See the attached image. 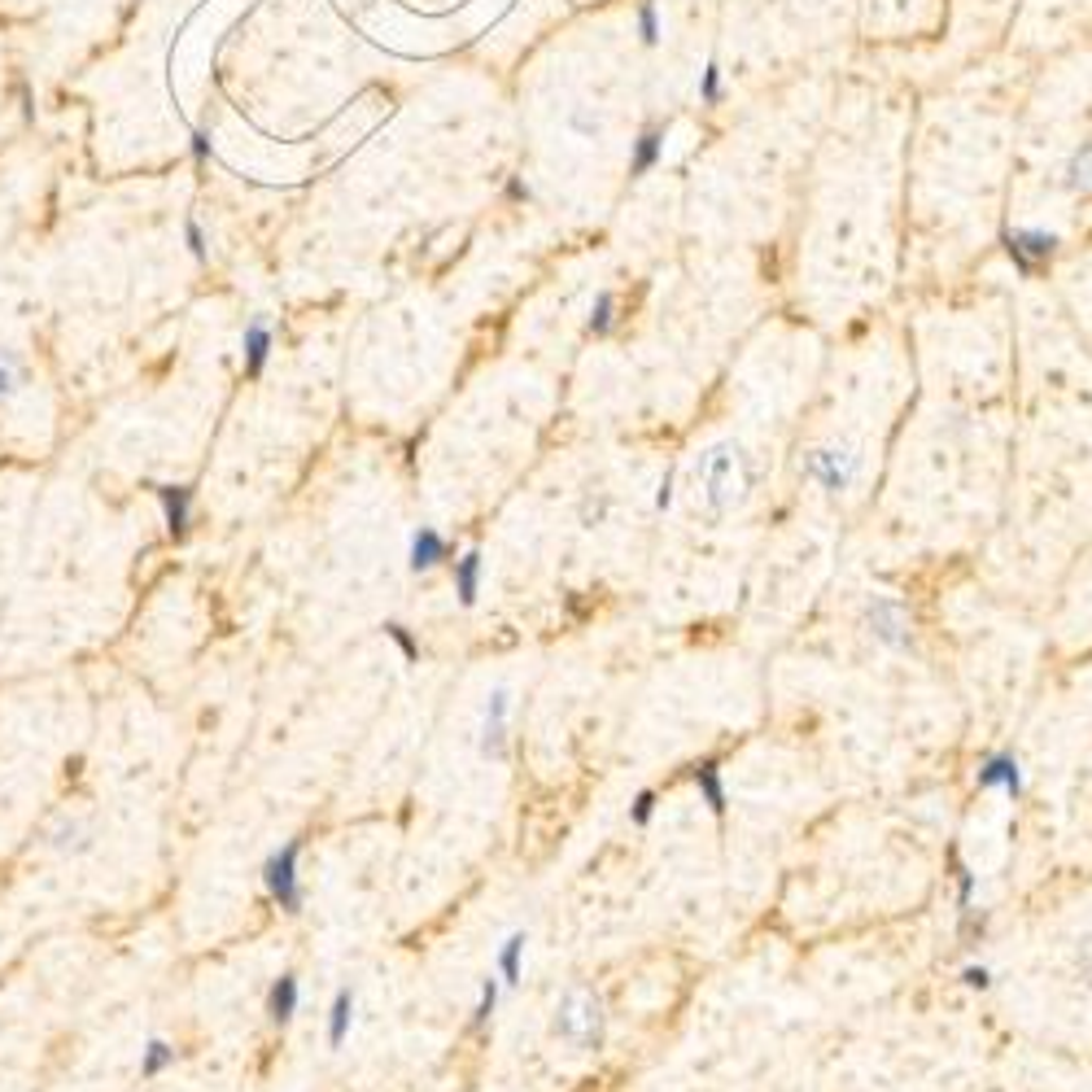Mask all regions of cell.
<instances>
[{
	"mask_svg": "<svg viewBox=\"0 0 1092 1092\" xmlns=\"http://www.w3.org/2000/svg\"><path fill=\"white\" fill-rule=\"evenodd\" d=\"M354 1009H358L354 988H337L333 1005H328V1049H333V1053H337V1049L350 1040V1032H354Z\"/></svg>",
	"mask_w": 1092,
	"mask_h": 1092,
	"instance_id": "2e32d148",
	"label": "cell"
},
{
	"mask_svg": "<svg viewBox=\"0 0 1092 1092\" xmlns=\"http://www.w3.org/2000/svg\"><path fill=\"white\" fill-rule=\"evenodd\" d=\"M957 983H962L966 992H988L992 983H997V974H992V966H988V962H962Z\"/></svg>",
	"mask_w": 1092,
	"mask_h": 1092,
	"instance_id": "ffe728a7",
	"label": "cell"
},
{
	"mask_svg": "<svg viewBox=\"0 0 1092 1092\" xmlns=\"http://www.w3.org/2000/svg\"><path fill=\"white\" fill-rule=\"evenodd\" d=\"M381 630H385V638H389L398 651H403V661H420V638H416L403 621H385Z\"/></svg>",
	"mask_w": 1092,
	"mask_h": 1092,
	"instance_id": "7402d4cb",
	"label": "cell"
},
{
	"mask_svg": "<svg viewBox=\"0 0 1092 1092\" xmlns=\"http://www.w3.org/2000/svg\"><path fill=\"white\" fill-rule=\"evenodd\" d=\"M22 385H27V368H22V358H18L14 350H0V407H5Z\"/></svg>",
	"mask_w": 1092,
	"mask_h": 1092,
	"instance_id": "ac0fdd59",
	"label": "cell"
},
{
	"mask_svg": "<svg viewBox=\"0 0 1092 1092\" xmlns=\"http://www.w3.org/2000/svg\"><path fill=\"white\" fill-rule=\"evenodd\" d=\"M857 616H861V630L883 651H896V655L914 651V616H909V607L896 595H865Z\"/></svg>",
	"mask_w": 1092,
	"mask_h": 1092,
	"instance_id": "3957f363",
	"label": "cell"
},
{
	"mask_svg": "<svg viewBox=\"0 0 1092 1092\" xmlns=\"http://www.w3.org/2000/svg\"><path fill=\"white\" fill-rule=\"evenodd\" d=\"M1071 189H1092V149H1088V158L1079 154L1075 162H1071V179H1067Z\"/></svg>",
	"mask_w": 1092,
	"mask_h": 1092,
	"instance_id": "603a6c76",
	"label": "cell"
},
{
	"mask_svg": "<svg viewBox=\"0 0 1092 1092\" xmlns=\"http://www.w3.org/2000/svg\"><path fill=\"white\" fill-rule=\"evenodd\" d=\"M503 983H498V974H486L481 979V988H477V1001H472V1014H468V1032L472 1036H486L490 1027H494V1018H498V1001H503Z\"/></svg>",
	"mask_w": 1092,
	"mask_h": 1092,
	"instance_id": "9a60e30c",
	"label": "cell"
},
{
	"mask_svg": "<svg viewBox=\"0 0 1092 1092\" xmlns=\"http://www.w3.org/2000/svg\"><path fill=\"white\" fill-rule=\"evenodd\" d=\"M799 472H805V477H809L822 494L840 498V494H848V490L857 486L861 459H857L848 446H817V451H809V455H805Z\"/></svg>",
	"mask_w": 1092,
	"mask_h": 1092,
	"instance_id": "277c9868",
	"label": "cell"
},
{
	"mask_svg": "<svg viewBox=\"0 0 1092 1092\" xmlns=\"http://www.w3.org/2000/svg\"><path fill=\"white\" fill-rule=\"evenodd\" d=\"M525 957H529V931H512V935L498 944L494 974H498V983H503L507 992H516L521 983H525Z\"/></svg>",
	"mask_w": 1092,
	"mask_h": 1092,
	"instance_id": "4fadbf2b",
	"label": "cell"
},
{
	"mask_svg": "<svg viewBox=\"0 0 1092 1092\" xmlns=\"http://www.w3.org/2000/svg\"><path fill=\"white\" fill-rule=\"evenodd\" d=\"M655 809H661V795H655V787H642V791L630 799V826H634V830H647V826L655 822Z\"/></svg>",
	"mask_w": 1092,
	"mask_h": 1092,
	"instance_id": "d6986e66",
	"label": "cell"
},
{
	"mask_svg": "<svg viewBox=\"0 0 1092 1092\" xmlns=\"http://www.w3.org/2000/svg\"><path fill=\"white\" fill-rule=\"evenodd\" d=\"M271 346H276V328L267 315H253L241 333V358H245V376H263L267 358H271Z\"/></svg>",
	"mask_w": 1092,
	"mask_h": 1092,
	"instance_id": "30bf717a",
	"label": "cell"
},
{
	"mask_svg": "<svg viewBox=\"0 0 1092 1092\" xmlns=\"http://www.w3.org/2000/svg\"><path fill=\"white\" fill-rule=\"evenodd\" d=\"M298 861H302V840H288L284 848H276L263 861V887H267V896L284 909V914H302V874H298Z\"/></svg>",
	"mask_w": 1092,
	"mask_h": 1092,
	"instance_id": "5b68a950",
	"label": "cell"
},
{
	"mask_svg": "<svg viewBox=\"0 0 1092 1092\" xmlns=\"http://www.w3.org/2000/svg\"><path fill=\"white\" fill-rule=\"evenodd\" d=\"M298 1001H302L298 974L284 970V974L271 983V992H267V1018H271L276 1027H288V1023H294V1014H298Z\"/></svg>",
	"mask_w": 1092,
	"mask_h": 1092,
	"instance_id": "5bb4252c",
	"label": "cell"
},
{
	"mask_svg": "<svg viewBox=\"0 0 1092 1092\" xmlns=\"http://www.w3.org/2000/svg\"><path fill=\"white\" fill-rule=\"evenodd\" d=\"M175 1044L171 1040H162V1036H154L149 1044L140 1049V1079H162L171 1067H175Z\"/></svg>",
	"mask_w": 1092,
	"mask_h": 1092,
	"instance_id": "e0dca14e",
	"label": "cell"
},
{
	"mask_svg": "<svg viewBox=\"0 0 1092 1092\" xmlns=\"http://www.w3.org/2000/svg\"><path fill=\"white\" fill-rule=\"evenodd\" d=\"M451 581H455V599L459 607H477L481 599V586H486V556L477 546H468L463 556L451 560Z\"/></svg>",
	"mask_w": 1092,
	"mask_h": 1092,
	"instance_id": "9c48e42d",
	"label": "cell"
},
{
	"mask_svg": "<svg viewBox=\"0 0 1092 1092\" xmlns=\"http://www.w3.org/2000/svg\"><path fill=\"white\" fill-rule=\"evenodd\" d=\"M607 1005L595 988H568L551 1009V1036L573 1053H599L607 1044Z\"/></svg>",
	"mask_w": 1092,
	"mask_h": 1092,
	"instance_id": "7a4b0ae2",
	"label": "cell"
},
{
	"mask_svg": "<svg viewBox=\"0 0 1092 1092\" xmlns=\"http://www.w3.org/2000/svg\"><path fill=\"white\" fill-rule=\"evenodd\" d=\"M451 560H455V546H451L446 533H437L428 525H420L411 533V542H407V568L411 573H433V568H442Z\"/></svg>",
	"mask_w": 1092,
	"mask_h": 1092,
	"instance_id": "ba28073f",
	"label": "cell"
},
{
	"mask_svg": "<svg viewBox=\"0 0 1092 1092\" xmlns=\"http://www.w3.org/2000/svg\"><path fill=\"white\" fill-rule=\"evenodd\" d=\"M158 503H162V521H166V533L175 542H184L189 529H193V486H154Z\"/></svg>",
	"mask_w": 1092,
	"mask_h": 1092,
	"instance_id": "8fae6325",
	"label": "cell"
},
{
	"mask_svg": "<svg viewBox=\"0 0 1092 1092\" xmlns=\"http://www.w3.org/2000/svg\"><path fill=\"white\" fill-rule=\"evenodd\" d=\"M1071 970H1075V979L1084 983V988L1092 992V931H1084V935L1075 939V949H1071Z\"/></svg>",
	"mask_w": 1092,
	"mask_h": 1092,
	"instance_id": "44dd1931",
	"label": "cell"
},
{
	"mask_svg": "<svg viewBox=\"0 0 1092 1092\" xmlns=\"http://www.w3.org/2000/svg\"><path fill=\"white\" fill-rule=\"evenodd\" d=\"M752 459L743 455V446L735 442H717L708 446L695 468H690V490H695V507L708 521H725L735 516L739 507L752 498Z\"/></svg>",
	"mask_w": 1092,
	"mask_h": 1092,
	"instance_id": "6da1fadb",
	"label": "cell"
},
{
	"mask_svg": "<svg viewBox=\"0 0 1092 1092\" xmlns=\"http://www.w3.org/2000/svg\"><path fill=\"white\" fill-rule=\"evenodd\" d=\"M974 791H988V795H1005V799H1023L1027 795V770L1018 752L997 747V752H983L974 760Z\"/></svg>",
	"mask_w": 1092,
	"mask_h": 1092,
	"instance_id": "8992f818",
	"label": "cell"
},
{
	"mask_svg": "<svg viewBox=\"0 0 1092 1092\" xmlns=\"http://www.w3.org/2000/svg\"><path fill=\"white\" fill-rule=\"evenodd\" d=\"M184 236H189L193 259H206V236H201V224H197V218H189V224H184Z\"/></svg>",
	"mask_w": 1092,
	"mask_h": 1092,
	"instance_id": "cb8c5ba5",
	"label": "cell"
},
{
	"mask_svg": "<svg viewBox=\"0 0 1092 1092\" xmlns=\"http://www.w3.org/2000/svg\"><path fill=\"white\" fill-rule=\"evenodd\" d=\"M690 782H695V791H700V799L708 805V813L721 822L725 817V809H730V787H725V770H721V760H712V756H704L695 770H690Z\"/></svg>",
	"mask_w": 1092,
	"mask_h": 1092,
	"instance_id": "7c38bea8",
	"label": "cell"
},
{
	"mask_svg": "<svg viewBox=\"0 0 1092 1092\" xmlns=\"http://www.w3.org/2000/svg\"><path fill=\"white\" fill-rule=\"evenodd\" d=\"M512 708H516V700H512L507 686H498L486 695L481 730H477V752L486 760H507V752H512Z\"/></svg>",
	"mask_w": 1092,
	"mask_h": 1092,
	"instance_id": "52a82bcc",
	"label": "cell"
}]
</instances>
